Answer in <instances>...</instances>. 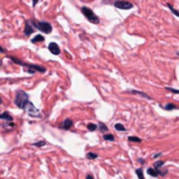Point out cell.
<instances>
[{"label": "cell", "mask_w": 179, "mask_h": 179, "mask_svg": "<svg viewBox=\"0 0 179 179\" xmlns=\"http://www.w3.org/2000/svg\"><path fill=\"white\" fill-rule=\"evenodd\" d=\"M86 157L90 160H92V159H96L98 157V155L96 153H93V152H88L86 154Z\"/></svg>", "instance_id": "cell-16"}, {"label": "cell", "mask_w": 179, "mask_h": 179, "mask_svg": "<svg viewBox=\"0 0 179 179\" xmlns=\"http://www.w3.org/2000/svg\"><path fill=\"white\" fill-rule=\"evenodd\" d=\"M176 55H177V56H179V52H177V54H176Z\"/></svg>", "instance_id": "cell-30"}, {"label": "cell", "mask_w": 179, "mask_h": 179, "mask_svg": "<svg viewBox=\"0 0 179 179\" xmlns=\"http://www.w3.org/2000/svg\"><path fill=\"white\" fill-rule=\"evenodd\" d=\"M135 173H136V175H137V177H138L139 179H144V173H142V167H138V169H136Z\"/></svg>", "instance_id": "cell-18"}, {"label": "cell", "mask_w": 179, "mask_h": 179, "mask_svg": "<svg viewBox=\"0 0 179 179\" xmlns=\"http://www.w3.org/2000/svg\"><path fill=\"white\" fill-rule=\"evenodd\" d=\"M31 22H32L33 25L35 26L36 28L39 29L43 34H50L52 33V24L46 22V21H37L36 19H31Z\"/></svg>", "instance_id": "cell-3"}, {"label": "cell", "mask_w": 179, "mask_h": 179, "mask_svg": "<svg viewBox=\"0 0 179 179\" xmlns=\"http://www.w3.org/2000/svg\"><path fill=\"white\" fill-rule=\"evenodd\" d=\"M165 88H167V90L171 91V92H173V93H178V94H179V90H178V89H174V88H172V87H165Z\"/></svg>", "instance_id": "cell-25"}, {"label": "cell", "mask_w": 179, "mask_h": 179, "mask_svg": "<svg viewBox=\"0 0 179 179\" xmlns=\"http://www.w3.org/2000/svg\"><path fill=\"white\" fill-rule=\"evenodd\" d=\"M9 60H12L15 64H18V65L24 67V68H25L24 71L28 72V73H31V75H34V73H36L37 71L41 72V73H45V72H46V68H45V67L40 66V65H34V64L24 63L23 61L15 58V57H13V56H9Z\"/></svg>", "instance_id": "cell-1"}, {"label": "cell", "mask_w": 179, "mask_h": 179, "mask_svg": "<svg viewBox=\"0 0 179 179\" xmlns=\"http://www.w3.org/2000/svg\"><path fill=\"white\" fill-rule=\"evenodd\" d=\"M113 5L116 9H133V4L129 1H125V0H115L113 2Z\"/></svg>", "instance_id": "cell-6"}, {"label": "cell", "mask_w": 179, "mask_h": 179, "mask_svg": "<svg viewBox=\"0 0 179 179\" xmlns=\"http://www.w3.org/2000/svg\"><path fill=\"white\" fill-rule=\"evenodd\" d=\"M2 127L3 128H9V129H11V128H14L15 127V124L13 123V121H9V123L5 121V123H3V124H2Z\"/></svg>", "instance_id": "cell-22"}, {"label": "cell", "mask_w": 179, "mask_h": 179, "mask_svg": "<svg viewBox=\"0 0 179 179\" xmlns=\"http://www.w3.org/2000/svg\"><path fill=\"white\" fill-rule=\"evenodd\" d=\"M160 155H161V153H156L155 155L153 156V157H154V158H157V157H159Z\"/></svg>", "instance_id": "cell-28"}, {"label": "cell", "mask_w": 179, "mask_h": 179, "mask_svg": "<svg viewBox=\"0 0 179 179\" xmlns=\"http://www.w3.org/2000/svg\"><path fill=\"white\" fill-rule=\"evenodd\" d=\"M114 129H115L116 131H126L127 129L124 127V125L121 124H115L114 125Z\"/></svg>", "instance_id": "cell-21"}, {"label": "cell", "mask_w": 179, "mask_h": 179, "mask_svg": "<svg viewBox=\"0 0 179 179\" xmlns=\"http://www.w3.org/2000/svg\"><path fill=\"white\" fill-rule=\"evenodd\" d=\"M178 33H179V31H178Z\"/></svg>", "instance_id": "cell-31"}, {"label": "cell", "mask_w": 179, "mask_h": 179, "mask_svg": "<svg viewBox=\"0 0 179 179\" xmlns=\"http://www.w3.org/2000/svg\"><path fill=\"white\" fill-rule=\"evenodd\" d=\"M137 161L140 163V165H144V162H146V160H144V158H138L137 159Z\"/></svg>", "instance_id": "cell-26"}, {"label": "cell", "mask_w": 179, "mask_h": 179, "mask_svg": "<svg viewBox=\"0 0 179 179\" xmlns=\"http://www.w3.org/2000/svg\"><path fill=\"white\" fill-rule=\"evenodd\" d=\"M72 126H73V121H72L70 119H66L63 121V123H62V125H61V128L64 129V130H69Z\"/></svg>", "instance_id": "cell-9"}, {"label": "cell", "mask_w": 179, "mask_h": 179, "mask_svg": "<svg viewBox=\"0 0 179 179\" xmlns=\"http://www.w3.org/2000/svg\"><path fill=\"white\" fill-rule=\"evenodd\" d=\"M29 96L28 94L23 91V90H17L16 96H15V105L17 106L19 109H24L25 106L28 104Z\"/></svg>", "instance_id": "cell-2"}, {"label": "cell", "mask_w": 179, "mask_h": 179, "mask_svg": "<svg viewBox=\"0 0 179 179\" xmlns=\"http://www.w3.org/2000/svg\"><path fill=\"white\" fill-rule=\"evenodd\" d=\"M103 138L105 139V140H110V142H114L115 140V137H114V135L113 134H104V136H103Z\"/></svg>", "instance_id": "cell-15"}, {"label": "cell", "mask_w": 179, "mask_h": 179, "mask_svg": "<svg viewBox=\"0 0 179 179\" xmlns=\"http://www.w3.org/2000/svg\"><path fill=\"white\" fill-rule=\"evenodd\" d=\"M32 1H33V6H35L36 4L38 3V1H39V0H32Z\"/></svg>", "instance_id": "cell-27"}, {"label": "cell", "mask_w": 179, "mask_h": 179, "mask_svg": "<svg viewBox=\"0 0 179 179\" xmlns=\"http://www.w3.org/2000/svg\"><path fill=\"white\" fill-rule=\"evenodd\" d=\"M165 5H167V7H169V9H171V12L173 13V14L175 15L176 17H179V12H178V11H177V9H174L173 6H172V4H171V3H165Z\"/></svg>", "instance_id": "cell-14"}, {"label": "cell", "mask_w": 179, "mask_h": 179, "mask_svg": "<svg viewBox=\"0 0 179 179\" xmlns=\"http://www.w3.org/2000/svg\"><path fill=\"white\" fill-rule=\"evenodd\" d=\"M163 165H165V161H162V160H158V161L154 162V167H156V169H160V167H161Z\"/></svg>", "instance_id": "cell-23"}, {"label": "cell", "mask_w": 179, "mask_h": 179, "mask_svg": "<svg viewBox=\"0 0 179 179\" xmlns=\"http://www.w3.org/2000/svg\"><path fill=\"white\" fill-rule=\"evenodd\" d=\"M44 40H45V38L42 35H37L35 38H33L31 41H32V43H37V42H43Z\"/></svg>", "instance_id": "cell-13"}, {"label": "cell", "mask_w": 179, "mask_h": 179, "mask_svg": "<svg viewBox=\"0 0 179 179\" xmlns=\"http://www.w3.org/2000/svg\"><path fill=\"white\" fill-rule=\"evenodd\" d=\"M128 140L131 142H142V139L139 138V137H137V136H129Z\"/></svg>", "instance_id": "cell-17"}, {"label": "cell", "mask_w": 179, "mask_h": 179, "mask_svg": "<svg viewBox=\"0 0 179 179\" xmlns=\"http://www.w3.org/2000/svg\"><path fill=\"white\" fill-rule=\"evenodd\" d=\"M23 110L28 114L29 116H32V117H41V116H42L41 115L40 111H39V109L36 108L35 106H34V104L31 103V102H28V104L26 105L25 108H24Z\"/></svg>", "instance_id": "cell-5"}, {"label": "cell", "mask_w": 179, "mask_h": 179, "mask_svg": "<svg viewBox=\"0 0 179 179\" xmlns=\"http://www.w3.org/2000/svg\"><path fill=\"white\" fill-rule=\"evenodd\" d=\"M86 178L87 179H93V176H92V175H87Z\"/></svg>", "instance_id": "cell-29"}, {"label": "cell", "mask_w": 179, "mask_h": 179, "mask_svg": "<svg viewBox=\"0 0 179 179\" xmlns=\"http://www.w3.org/2000/svg\"><path fill=\"white\" fill-rule=\"evenodd\" d=\"M160 107H161L162 109L167 110V111H171V110L177 109L176 106H175L174 104H172V103H167V104H165V105H160Z\"/></svg>", "instance_id": "cell-12"}, {"label": "cell", "mask_w": 179, "mask_h": 179, "mask_svg": "<svg viewBox=\"0 0 179 179\" xmlns=\"http://www.w3.org/2000/svg\"><path fill=\"white\" fill-rule=\"evenodd\" d=\"M0 119L1 121H7V123H9V121H14V119H13V116L9 114L7 111H4V112L0 115Z\"/></svg>", "instance_id": "cell-10"}, {"label": "cell", "mask_w": 179, "mask_h": 179, "mask_svg": "<svg viewBox=\"0 0 179 179\" xmlns=\"http://www.w3.org/2000/svg\"><path fill=\"white\" fill-rule=\"evenodd\" d=\"M47 48H48V50L50 52H52V55H55V56H58L60 55V47H59V45L57 43H55V42H52V43H49L48 44V46H47Z\"/></svg>", "instance_id": "cell-8"}, {"label": "cell", "mask_w": 179, "mask_h": 179, "mask_svg": "<svg viewBox=\"0 0 179 179\" xmlns=\"http://www.w3.org/2000/svg\"><path fill=\"white\" fill-rule=\"evenodd\" d=\"M87 129L89 131H91V132H93V131H96V129H98V126H96V124H92V123H90V124L87 125Z\"/></svg>", "instance_id": "cell-20"}, {"label": "cell", "mask_w": 179, "mask_h": 179, "mask_svg": "<svg viewBox=\"0 0 179 179\" xmlns=\"http://www.w3.org/2000/svg\"><path fill=\"white\" fill-rule=\"evenodd\" d=\"M81 12H82V14L86 17V19L89 21V22H91V23H93V24L100 23V18L93 13V11L91 9L87 7V6H83V7L81 9Z\"/></svg>", "instance_id": "cell-4"}, {"label": "cell", "mask_w": 179, "mask_h": 179, "mask_svg": "<svg viewBox=\"0 0 179 179\" xmlns=\"http://www.w3.org/2000/svg\"><path fill=\"white\" fill-rule=\"evenodd\" d=\"M98 128H100L101 132H103V133L107 132L108 131V127L104 124V123H100V124H98Z\"/></svg>", "instance_id": "cell-19"}, {"label": "cell", "mask_w": 179, "mask_h": 179, "mask_svg": "<svg viewBox=\"0 0 179 179\" xmlns=\"http://www.w3.org/2000/svg\"><path fill=\"white\" fill-rule=\"evenodd\" d=\"M35 26L33 25V23L31 22V20H26L25 22V27H24V34L25 36H31L33 33L35 32Z\"/></svg>", "instance_id": "cell-7"}, {"label": "cell", "mask_w": 179, "mask_h": 179, "mask_svg": "<svg viewBox=\"0 0 179 179\" xmlns=\"http://www.w3.org/2000/svg\"><path fill=\"white\" fill-rule=\"evenodd\" d=\"M45 144H46V142H45V140H40V142L33 144V146H36V147H43Z\"/></svg>", "instance_id": "cell-24"}, {"label": "cell", "mask_w": 179, "mask_h": 179, "mask_svg": "<svg viewBox=\"0 0 179 179\" xmlns=\"http://www.w3.org/2000/svg\"><path fill=\"white\" fill-rule=\"evenodd\" d=\"M127 92L128 93H131V94H138V96H142V98H147V100H152V98H151V96H149L147 93L142 92V91H138V90H128Z\"/></svg>", "instance_id": "cell-11"}]
</instances>
